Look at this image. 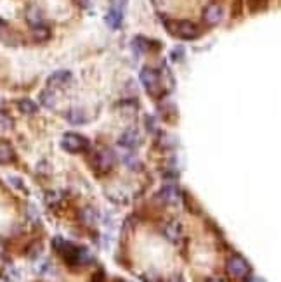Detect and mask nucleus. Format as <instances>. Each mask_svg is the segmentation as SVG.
<instances>
[{
	"label": "nucleus",
	"mask_w": 281,
	"mask_h": 282,
	"mask_svg": "<svg viewBox=\"0 0 281 282\" xmlns=\"http://www.w3.org/2000/svg\"><path fill=\"white\" fill-rule=\"evenodd\" d=\"M118 144L125 149H134L140 144V135L135 128H127L124 134L120 135Z\"/></svg>",
	"instance_id": "nucleus-9"
},
{
	"label": "nucleus",
	"mask_w": 281,
	"mask_h": 282,
	"mask_svg": "<svg viewBox=\"0 0 281 282\" xmlns=\"http://www.w3.org/2000/svg\"><path fill=\"white\" fill-rule=\"evenodd\" d=\"M156 198L165 204H177L180 201V192L175 185H165V187H162L160 192L156 194Z\"/></svg>",
	"instance_id": "nucleus-8"
},
{
	"label": "nucleus",
	"mask_w": 281,
	"mask_h": 282,
	"mask_svg": "<svg viewBox=\"0 0 281 282\" xmlns=\"http://www.w3.org/2000/svg\"><path fill=\"white\" fill-rule=\"evenodd\" d=\"M163 234H165V237L169 239L170 243H179L180 237H183V227H180L179 222H170V224L165 225Z\"/></svg>",
	"instance_id": "nucleus-12"
},
{
	"label": "nucleus",
	"mask_w": 281,
	"mask_h": 282,
	"mask_svg": "<svg viewBox=\"0 0 281 282\" xmlns=\"http://www.w3.org/2000/svg\"><path fill=\"white\" fill-rule=\"evenodd\" d=\"M75 2H76V6L82 9H87L90 6V0H75Z\"/></svg>",
	"instance_id": "nucleus-25"
},
{
	"label": "nucleus",
	"mask_w": 281,
	"mask_h": 282,
	"mask_svg": "<svg viewBox=\"0 0 281 282\" xmlns=\"http://www.w3.org/2000/svg\"><path fill=\"white\" fill-rule=\"evenodd\" d=\"M31 35H33L35 42H45V40L51 38V30H49L45 25H40V26L31 28Z\"/></svg>",
	"instance_id": "nucleus-16"
},
{
	"label": "nucleus",
	"mask_w": 281,
	"mask_h": 282,
	"mask_svg": "<svg viewBox=\"0 0 281 282\" xmlns=\"http://www.w3.org/2000/svg\"><path fill=\"white\" fill-rule=\"evenodd\" d=\"M222 16H224V11H222V7L219 4H210V6L203 11V21H205L208 26L219 25Z\"/></svg>",
	"instance_id": "nucleus-7"
},
{
	"label": "nucleus",
	"mask_w": 281,
	"mask_h": 282,
	"mask_svg": "<svg viewBox=\"0 0 281 282\" xmlns=\"http://www.w3.org/2000/svg\"><path fill=\"white\" fill-rule=\"evenodd\" d=\"M61 145L63 149L71 154H78L84 153L89 149V140L80 134H73V132H68V134L63 135L61 139Z\"/></svg>",
	"instance_id": "nucleus-4"
},
{
	"label": "nucleus",
	"mask_w": 281,
	"mask_h": 282,
	"mask_svg": "<svg viewBox=\"0 0 281 282\" xmlns=\"http://www.w3.org/2000/svg\"><path fill=\"white\" fill-rule=\"evenodd\" d=\"M139 78H140V83H143V87L149 92V95H153V97H158V95L162 94L163 85H162L160 73H158L156 70H153V68H143Z\"/></svg>",
	"instance_id": "nucleus-3"
},
{
	"label": "nucleus",
	"mask_w": 281,
	"mask_h": 282,
	"mask_svg": "<svg viewBox=\"0 0 281 282\" xmlns=\"http://www.w3.org/2000/svg\"><path fill=\"white\" fill-rule=\"evenodd\" d=\"M26 21H28V25L31 26V28L44 25V14H42V11H40V7L30 6L28 9H26Z\"/></svg>",
	"instance_id": "nucleus-13"
},
{
	"label": "nucleus",
	"mask_w": 281,
	"mask_h": 282,
	"mask_svg": "<svg viewBox=\"0 0 281 282\" xmlns=\"http://www.w3.org/2000/svg\"><path fill=\"white\" fill-rule=\"evenodd\" d=\"M115 166V154L110 149H103L94 156V170L97 173H108Z\"/></svg>",
	"instance_id": "nucleus-6"
},
{
	"label": "nucleus",
	"mask_w": 281,
	"mask_h": 282,
	"mask_svg": "<svg viewBox=\"0 0 281 282\" xmlns=\"http://www.w3.org/2000/svg\"><path fill=\"white\" fill-rule=\"evenodd\" d=\"M52 248L61 254L68 265H89L90 262H94V256L89 253L87 248L76 246V244L65 241L63 237H54Z\"/></svg>",
	"instance_id": "nucleus-1"
},
{
	"label": "nucleus",
	"mask_w": 281,
	"mask_h": 282,
	"mask_svg": "<svg viewBox=\"0 0 281 282\" xmlns=\"http://www.w3.org/2000/svg\"><path fill=\"white\" fill-rule=\"evenodd\" d=\"M82 222H84L85 225H94L97 222V213L96 210H92V208H85L84 211H82Z\"/></svg>",
	"instance_id": "nucleus-18"
},
{
	"label": "nucleus",
	"mask_w": 281,
	"mask_h": 282,
	"mask_svg": "<svg viewBox=\"0 0 281 282\" xmlns=\"http://www.w3.org/2000/svg\"><path fill=\"white\" fill-rule=\"evenodd\" d=\"M40 102H42V106L45 107H54L56 106V95L52 94V90H44V92L40 94Z\"/></svg>",
	"instance_id": "nucleus-19"
},
{
	"label": "nucleus",
	"mask_w": 281,
	"mask_h": 282,
	"mask_svg": "<svg viewBox=\"0 0 281 282\" xmlns=\"http://www.w3.org/2000/svg\"><path fill=\"white\" fill-rule=\"evenodd\" d=\"M0 282H9V280L6 279V277H0Z\"/></svg>",
	"instance_id": "nucleus-30"
},
{
	"label": "nucleus",
	"mask_w": 281,
	"mask_h": 282,
	"mask_svg": "<svg viewBox=\"0 0 281 282\" xmlns=\"http://www.w3.org/2000/svg\"><path fill=\"white\" fill-rule=\"evenodd\" d=\"M40 253H42V244L40 243H33L28 249V258L30 260H37L40 256Z\"/></svg>",
	"instance_id": "nucleus-21"
},
{
	"label": "nucleus",
	"mask_w": 281,
	"mask_h": 282,
	"mask_svg": "<svg viewBox=\"0 0 281 282\" xmlns=\"http://www.w3.org/2000/svg\"><path fill=\"white\" fill-rule=\"evenodd\" d=\"M169 282H184V279L180 275H172L169 279Z\"/></svg>",
	"instance_id": "nucleus-26"
},
{
	"label": "nucleus",
	"mask_w": 281,
	"mask_h": 282,
	"mask_svg": "<svg viewBox=\"0 0 281 282\" xmlns=\"http://www.w3.org/2000/svg\"><path fill=\"white\" fill-rule=\"evenodd\" d=\"M71 81V73L66 70H59V71H54L47 80V85L51 89H61L68 85Z\"/></svg>",
	"instance_id": "nucleus-10"
},
{
	"label": "nucleus",
	"mask_w": 281,
	"mask_h": 282,
	"mask_svg": "<svg viewBox=\"0 0 281 282\" xmlns=\"http://www.w3.org/2000/svg\"><path fill=\"white\" fill-rule=\"evenodd\" d=\"M120 282H130V280H120Z\"/></svg>",
	"instance_id": "nucleus-32"
},
{
	"label": "nucleus",
	"mask_w": 281,
	"mask_h": 282,
	"mask_svg": "<svg viewBox=\"0 0 281 282\" xmlns=\"http://www.w3.org/2000/svg\"><path fill=\"white\" fill-rule=\"evenodd\" d=\"M110 2H111L113 9H120V11H124V7L127 6V2H129V0H110Z\"/></svg>",
	"instance_id": "nucleus-22"
},
{
	"label": "nucleus",
	"mask_w": 281,
	"mask_h": 282,
	"mask_svg": "<svg viewBox=\"0 0 281 282\" xmlns=\"http://www.w3.org/2000/svg\"><path fill=\"white\" fill-rule=\"evenodd\" d=\"M226 270H228V274L231 277H234V279H243V277H247L252 272V267L243 256L233 254V256L228 258V262H226Z\"/></svg>",
	"instance_id": "nucleus-5"
},
{
	"label": "nucleus",
	"mask_w": 281,
	"mask_h": 282,
	"mask_svg": "<svg viewBox=\"0 0 281 282\" xmlns=\"http://www.w3.org/2000/svg\"><path fill=\"white\" fill-rule=\"evenodd\" d=\"M17 107H19V111L23 115H35L37 113V102H33L31 99H21L19 102H17Z\"/></svg>",
	"instance_id": "nucleus-17"
},
{
	"label": "nucleus",
	"mask_w": 281,
	"mask_h": 282,
	"mask_svg": "<svg viewBox=\"0 0 281 282\" xmlns=\"http://www.w3.org/2000/svg\"><path fill=\"white\" fill-rule=\"evenodd\" d=\"M253 282H264V280H260V279H259V280H257V279H255V280H253Z\"/></svg>",
	"instance_id": "nucleus-31"
},
{
	"label": "nucleus",
	"mask_w": 281,
	"mask_h": 282,
	"mask_svg": "<svg viewBox=\"0 0 281 282\" xmlns=\"http://www.w3.org/2000/svg\"><path fill=\"white\" fill-rule=\"evenodd\" d=\"M125 159H127V161H125V165H127V166L132 168V170H134V168H135V170H139V163H137V159H135V158H125Z\"/></svg>",
	"instance_id": "nucleus-24"
},
{
	"label": "nucleus",
	"mask_w": 281,
	"mask_h": 282,
	"mask_svg": "<svg viewBox=\"0 0 281 282\" xmlns=\"http://www.w3.org/2000/svg\"><path fill=\"white\" fill-rule=\"evenodd\" d=\"M16 159V153L9 142H0V163H12Z\"/></svg>",
	"instance_id": "nucleus-14"
},
{
	"label": "nucleus",
	"mask_w": 281,
	"mask_h": 282,
	"mask_svg": "<svg viewBox=\"0 0 281 282\" xmlns=\"http://www.w3.org/2000/svg\"><path fill=\"white\" fill-rule=\"evenodd\" d=\"M165 28L170 35L183 40H196L200 36V28L193 21H165Z\"/></svg>",
	"instance_id": "nucleus-2"
},
{
	"label": "nucleus",
	"mask_w": 281,
	"mask_h": 282,
	"mask_svg": "<svg viewBox=\"0 0 281 282\" xmlns=\"http://www.w3.org/2000/svg\"><path fill=\"white\" fill-rule=\"evenodd\" d=\"M205 282H224V280L219 279V277H210V279H207Z\"/></svg>",
	"instance_id": "nucleus-28"
},
{
	"label": "nucleus",
	"mask_w": 281,
	"mask_h": 282,
	"mask_svg": "<svg viewBox=\"0 0 281 282\" xmlns=\"http://www.w3.org/2000/svg\"><path fill=\"white\" fill-rule=\"evenodd\" d=\"M66 118H68V121H70L71 125H84L85 121H87V116H85L84 111L78 109V107L70 109V111L66 113Z\"/></svg>",
	"instance_id": "nucleus-15"
},
{
	"label": "nucleus",
	"mask_w": 281,
	"mask_h": 282,
	"mask_svg": "<svg viewBox=\"0 0 281 282\" xmlns=\"http://www.w3.org/2000/svg\"><path fill=\"white\" fill-rule=\"evenodd\" d=\"M0 126H2L4 130H9L14 126V121H12V118L7 115V113L0 111Z\"/></svg>",
	"instance_id": "nucleus-20"
},
{
	"label": "nucleus",
	"mask_w": 281,
	"mask_h": 282,
	"mask_svg": "<svg viewBox=\"0 0 281 282\" xmlns=\"http://www.w3.org/2000/svg\"><path fill=\"white\" fill-rule=\"evenodd\" d=\"M104 23H106L111 30H118L122 26V23H124V11L111 7L110 11H108V14L104 16Z\"/></svg>",
	"instance_id": "nucleus-11"
},
{
	"label": "nucleus",
	"mask_w": 281,
	"mask_h": 282,
	"mask_svg": "<svg viewBox=\"0 0 281 282\" xmlns=\"http://www.w3.org/2000/svg\"><path fill=\"white\" fill-rule=\"evenodd\" d=\"M180 56H183V49H180V47L177 49V52H175V51L172 52V57H174V59H179Z\"/></svg>",
	"instance_id": "nucleus-27"
},
{
	"label": "nucleus",
	"mask_w": 281,
	"mask_h": 282,
	"mask_svg": "<svg viewBox=\"0 0 281 282\" xmlns=\"http://www.w3.org/2000/svg\"><path fill=\"white\" fill-rule=\"evenodd\" d=\"M104 279H106V274H104V270H97L96 274L92 275V280H90V282H104Z\"/></svg>",
	"instance_id": "nucleus-23"
},
{
	"label": "nucleus",
	"mask_w": 281,
	"mask_h": 282,
	"mask_svg": "<svg viewBox=\"0 0 281 282\" xmlns=\"http://www.w3.org/2000/svg\"><path fill=\"white\" fill-rule=\"evenodd\" d=\"M4 106H6V102H4L2 99H0V111H4Z\"/></svg>",
	"instance_id": "nucleus-29"
}]
</instances>
